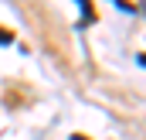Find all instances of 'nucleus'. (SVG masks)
<instances>
[{"instance_id":"nucleus-1","label":"nucleus","mask_w":146,"mask_h":140,"mask_svg":"<svg viewBox=\"0 0 146 140\" xmlns=\"http://www.w3.org/2000/svg\"><path fill=\"white\" fill-rule=\"evenodd\" d=\"M75 3H78V10H82V21H78V24H82V28H88V24L95 21V10H92V0H75Z\"/></svg>"},{"instance_id":"nucleus-2","label":"nucleus","mask_w":146,"mask_h":140,"mask_svg":"<svg viewBox=\"0 0 146 140\" xmlns=\"http://www.w3.org/2000/svg\"><path fill=\"white\" fill-rule=\"evenodd\" d=\"M0 44H3V48H7V44H14V34H10L7 28H0Z\"/></svg>"},{"instance_id":"nucleus-3","label":"nucleus","mask_w":146,"mask_h":140,"mask_svg":"<svg viewBox=\"0 0 146 140\" xmlns=\"http://www.w3.org/2000/svg\"><path fill=\"white\" fill-rule=\"evenodd\" d=\"M139 65H143V69H146V55H139Z\"/></svg>"},{"instance_id":"nucleus-4","label":"nucleus","mask_w":146,"mask_h":140,"mask_svg":"<svg viewBox=\"0 0 146 140\" xmlns=\"http://www.w3.org/2000/svg\"><path fill=\"white\" fill-rule=\"evenodd\" d=\"M139 7H143V14H146V0H143V3H139Z\"/></svg>"},{"instance_id":"nucleus-5","label":"nucleus","mask_w":146,"mask_h":140,"mask_svg":"<svg viewBox=\"0 0 146 140\" xmlns=\"http://www.w3.org/2000/svg\"><path fill=\"white\" fill-rule=\"evenodd\" d=\"M75 140H85V137H75Z\"/></svg>"}]
</instances>
